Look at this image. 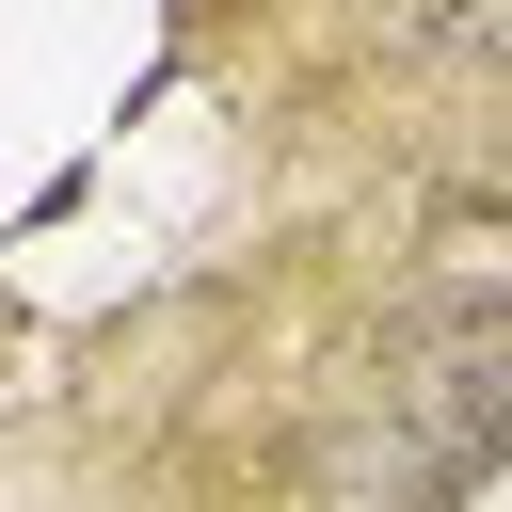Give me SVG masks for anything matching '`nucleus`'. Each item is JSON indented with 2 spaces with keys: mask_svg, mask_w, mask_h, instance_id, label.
Instances as JSON below:
<instances>
[{
  "mask_svg": "<svg viewBox=\"0 0 512 512\" xmlns=\"http://www.w3.org/2000/svg\"><path fill=\"white\" fill-rule=\"evenodd\" d=\"M464 64H512V0H496V16H480V32H464Z\"/></svg>",
  "mask_w": 512,
  "mask_h": 512,
  "instance_id": "1",
  "label": "nucleus"
}]
</instances>
